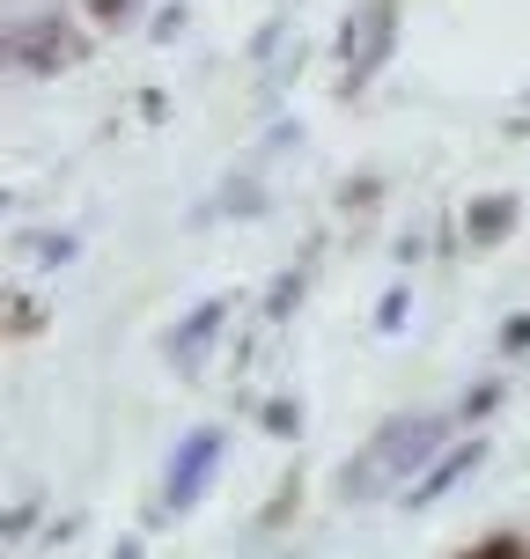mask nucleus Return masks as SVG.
I'll return each mask as SVG.
<instances>
[{"label": "nucleus", "instance_id": "nucleus-11", "mask_svg": "<svg viewBox=\"0 0 530 559\" xmlns=\"http://www.w3.org/2000/svg\"><path fill=\"white\" fill-rule=\"evenodd\" d=\"M295 295H303V265L273 280V295H266V317H287V309H295Z\"/></svg>", "mask_w": 530, "mask_h": 559}, {"label": "nucleus", "instance_id": "nucleus-1", "mask_svg": "<svg viewBox=\"0 0 530 559\" xmlns=\"http://www.w3.org/2000/svg\"><path fill=\"white\" fill-rule=\"evenodd\" d=\"M449 435V419H435V413H413V419H398V427H384V435H368V449L339 472V493L346 501H368V493H384L391 478H405L427 456V449Z\"/></svg>", "mask_w": 530, "mask_h": 559}, {"label": "nucleus", "instance_id": "nucleus-12", "mask_svg": "<svg viewBox=\"0 0 530 559\" xmlns=\"http://www.w3.org/2000/svg\"><path fill=\"white\" fill-rule=\"evenodd\" d=\"M37 324H45V309L30 302V295H8V332L23 338V332H37Z\"/></svg>", "mask_w": 530, "mask_h": 559}, {"label": "nucleus", "instance_id": "nucleus-3", "mask_svg": "<svg viewBox=\"0 0 530 559\" xmlns=\"http://www.w3.org/2000/svg\"><path fill=\"white\" fill-rule=\"evenodd\" d=\"M8 59H15V74H67V67L89 59V37L67 15H37L8 37Z\"/></svg>", "mask_w": 530, "mask_h": 559}, {"label": "nucleus", "instance_id": "nucleus-8", "mask_svg": "<svg viewBox=\"0 0 530 559\" xmlns=\"http://www.w3.org/2000/svg\"><path fill=\"white\" fill-rule=\"evenodd\" d=\"M457 559H530V545L516 531H494V537H479L472 552H457Z\"/></svg>", "mask_w": 530, "mask_h": 559}, {"label": "nucleus", "instance_id": "nucleus-5", "mask_svg": "<svg viewBox=\"0 0 530 559\" xmlns=\"http://www.w3.org/2000/svg\"><path fill=\"white\" fill-rule=\"evenodd\" d=\"M479 464H486V442H457L449 456H435V464H427V478H420L413 493H405V508H435L449 486H457V478H472Z\"/></svg>", "mask_w": 530, "mask_h": 559}, {"label": "nucleus", "instance_id": "nucleus-7", "mask_svg": "<svg viewBox=\"0 0 530 559\" xmlns=\"http://www.w3.org/2000/svg\"><path fill=\"white\" fill-rule=\"evenodd\" d=\"M222 324H228V302H222V295H214V302H199L192 317L169 332V361L192 368V361H199V346H207V338H222Z\"/></svg>", "mask_w": 530, "mask_h": 559}, {"label": "nucleus", "instance_id": "nucleus-13", "mask_svg": "<svg viewBox=\"0 0 530 559\" xmlns=\"http://www.w3.org/2000/svg\"><path fill=\"white\" fill-rule=\"evenodd\" d=\"M133 8H140V0H89V15H96V23H126Z\"/></svg>", "mask_w": 530, "mask_h": 559}, {"label": "nucleus", "instance_id": "nucleus-9", "mask_svg": "<svg viewBox=\"0 0 530 559\" xmlns=\"http://www.w3.org/2000/svg\"><path fill=\"white\" fill-rule=\"evenodd\" d=\"M15 251L45 258V265H67V258H74V236H15Z\"/></svg>", "mask_w": 530, "mask_h": 559}, {"label": "nucleus", "instance_id": "nucleus-16", "mask_svg": "<svg viewBox=\"0 0 530 559\" xmlns=\"http://www.w3.org/2000/svg\"><path fill=\"white\" fill-rule=\"evenodd\" d=\"M111 559H140V545H133V537H126V545H118V552Z\"/></svg>", "mask_w": 530, "mask_h": 559}, {"label": "nucleus", "instance_id": "nucleus-4", "mask_svg": "<svg viewBox=\"0 0 530 559\" xmlns=\"http://www.w3.org/2000/svg\"><path fill=\"white\" fill-rule=\"evenodd\" d=\"M214 464H222V427H199L192 442L169 456V472H163V508H169V515H185V508L207 493Z\"/></svg>", "mask_w": 530, "mask_h": 559}, {"label": "nucleus", "instance_id": "nucleus-15", "mask_svg": "<svg viewBox=\"0 0 530 559\" xmlns=\"http://www.w3.org/2000/svg\"><path fill=\"white\" fill-rule=\"evenodd\" d=\"M376 324L391 332V324H405V295H384V309H376Z\"/></svg>", "mask_w": 530, "mask_h": 559}, {"label": "nucleus", "instance_id": "nucleus-14", "mask_svg": "<svg viewBox=\"0 0 530 559\" xmlns=\"http://www.w3.org/2000/svg\"><path fill=\"white\" fill-rule=\"evenodd\" d=\"M502 346H508V354H530V317H508V324H502Z\"/></svg>", "mask_w": 530, "mask_h": 559}, {"label": "nucleus", "instance_id": "nucleus-10", "mask_svg": "<svg viewBox=\"0 0 530 559\" xmlns=\"http://www.w3.org/2000/svg\"><path fill=\"white\" fill-rule=\"evenodd\" d=\"M266 435H303V405L295 397H273L266 405Z\"/></svg>", "mask_w": 530, "mask_h": 559}, {"label": "nucleus", "instance_id": "nucleus-2", "mask_svg": "<svg viewBox=\"0 0 530 559\" xmlns=\"http://www.w3.org/2000/svg\"><path fill=\"white\" fill-rule=\"evenodd\" d=\"M398 45V0H362L354 15H346V29H339V52H346V96L391 59Z\"/></svg>", "mask_w": 530, "mask_h": 559}, {"label": "nucleus", "instance_id": "nucleus-6", "mask_svg": "<svg viewBox=\"0 0 530 559\" xmlns=\"http://www.w3.org/2000/svg\"><path fill=\"white\" fill-rule=\"evenodd\" d=\"M502 236H516V199L508 192H479L472 206H464V243H472V251H494Z\"/></svg>", "mask_w": 530, "mask_h": 559}]
</instances>
